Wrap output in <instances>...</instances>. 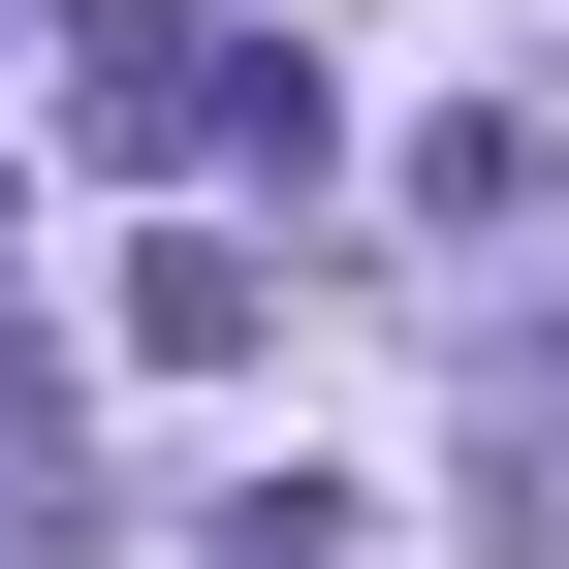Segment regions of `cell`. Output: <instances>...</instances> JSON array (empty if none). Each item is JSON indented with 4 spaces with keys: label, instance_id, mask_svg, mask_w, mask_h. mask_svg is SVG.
I'll list each match as a JSON object with an SVG mask.
<instances>
[{
    "label": "cell",
    "instance_id": "cell-3",
    "mask_svg": "<svg viewBox=\"0 0 569 569\" xmlns=\"http://www.w3.org/2000/svg\"><path fill=\"white\" fill-rule=\"evenodd\" d=\"M127 348H159V380H222V348H284V284H253V222H159V253H127Z\"/></svg>",
    "mask_w": 569,
    "mask_h": 569
},
{
    "label": "cell",
    "instance_id": "cell-5",
    "mask_svg": "<svg viewBox=\"0 0 569 569\" xmlns=\"http://www.w3.org/2000/svg\"><path fill=\"white\" fill-rule=\"evenodd\" d=\"M0 222H32V190H0Z\"/></svg>",
    "mask_w": 569,
    "mask_h": 569
},
{
    "label": "cell",
    "instance_id": "cell-1",
    "mask_svg": "<svg viewBox=\"0 0 569 569\" xmlns=\"http://www.w3.org/2000/svg\"><path fill=\"white\" fill-rule=\"evenodd\" d=\"M475 538H507V569H569V348H507V380H475Z\"/></svg>",
    "mask_w": 569,
    "mask_h": 569
},
{
    "label": "cell",
    "instance_id": "cell-2",
    "mask_svg": "<svg viewBox=\"0 0 569 569\" xmlns=\"http://www.w3.org/2000/svg\"><path fill=\"white\" fill-rule=\"evenodd\" d=\"M159 159H222V190H317V159H348V96H317V63H190V96H159Z\"/></svg>",
    "mask_w": 569,
    "mask_h": 569
},
{
    "label": "cell",
    "instance_id": "cell-4",
    "mask_svg": "<svg viewBox=\"0 0 569 569\" xmlns=\"http://www.w3.org/2000/svg\"><path fill=\"white\" fill-rule=\"evenodd\" d=\"M411 222H538V96H443L411 127Z\"/></svg>",
    "mask_w": 569,
    "mask_h": 569
}]
</instances>
